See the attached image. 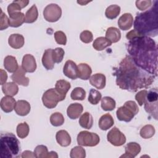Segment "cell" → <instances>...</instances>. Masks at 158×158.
Masks as SVG:
<instances>
[{
	"label": "cell",
	"mask_w": 158,
	"mask_h": 158,
	"mask_svg": "<svg viewBox=\"0 0 158 158\" xmlns=\"http://www.w3.org/2000/svg\"><path fill=\"white\" fill-rule=\"evenodd\" d=\"M157 99L158 92L156 88L148 91L144 104V109L154 119H157Z\"/></svg>",
	"instance_id": "obj_6"
},
{
	"label": "cell",
	"mask_w": 158,
	"mask_h": 158,
	"mask_svg": "<svg viewBox=\"0 0 158 158\" xmlns=\"http://www.w3.org/2000/svg\"><path fill=\"white\" fill-rule=\"evenodd\" d=\"M158 1L149 9L139 13L134 20V30L142 36L155 37L158 34Z\"/></svg>",
	"instance_id": "obj_3"
},
{
	"label": "cell",
	"mask_w": 158,
	"mask_h": 158,
	"mask_svg": "<svg viewBox=\"0 0 158 158\" xmlns=\"http://www.w3.org/2000/svg\"><path fill=\"white\" fill-rule=\"evenodd\" d=\"M22 67L26 72H34L36 69V62L34 56L30 54L24 55L22 61Z\"/></svg>",
	"instance_id": "obj_13"
},
{
	"label": "cell",
	"mask_w": 158,
	"mask_h": 158,
	"mask_svg": "<svg viewBox=\"0 0 158 158\" xmlns=\"http://www.w3.org/2000/svg\"><path fill=\"white\" fill-rule=\"evenodd\" d=\"M86 97L85 90L81 87L75 88L70 94V98L72 100L83 101Z\"/></svg>",
	"instance_id": "obj_37"
},
{
	"label": "cell",
	"mask_w": 158,
	"mask_h": 158,
	"mask_svg": "<svg viewBox=\"0 0 158 158\" xmlns=\"http://www.w3.org/2000/svg\"><path fill=\"white\" fill-rule=\"evenodd\" d=\"M9 27V20L7 16L1 9V17H0V30H3Z\"/></svg>",
	"instance_id": "obj_45"
},
{
	"label": "cell",
	"mask_w": 158,
	"mask_h": 158,
	"mask_svg": "<svg viewBox=\"0 0 158 158\" xmlns=\"http://www.w3.org/2000/svg\"><path fill=\"white\" fill-rule=\"evenodd\" d=\"M52 49H47L44 51L42 57L41 62L43 67L48 70L53 69L54 67V62L52 56Z\"/></svg>",
	"instance_id": "obj_22"
},
{
	"label": "cell",
	"mask_w": 158,
	"mask_h": 158,
	"mask_svg": "<svg viewBox=\"0 0 158 158\" xmlns=\"http://www.w3.org/2000/svg\"><path fill=\"white\" fill-rule=\"evenodd\" d=\"M77 140L78 145L80 146L93 147L99 144L100 138L95 133L88 131H82L78 134Z\"/></svg>",
	"instance_id": "obj_7"
},
{
	"label": "cell",
	"mask_w": 158,
	"mask_h": 158,
	"mask_svg": "<svg viewBox=\"0 0 158 158\" xmlns=\"http://www.w3.org/2000/svg\"><path fill=\"white\" fill-rule=\"evenodd\" d=\"M80 40L84 43H89L93 41V33L89 30H84L80 35Z\"/></svg>",
	"instance_id": "obj_44"
},
{
	"label": "cell",
	"mask_w": 158,
	"mask_h": 158,
	"mask_svg": "<svg viewBox=\"0 0 158 158\" xmlns=\"http://www.w3.org/2000/svg\"><path fill=\"white\" fill-rule=\"evenodd\" d=\"M70 83L65 80H59L56 81L55 89L57 91V92L59 94L61 101L65 99L66 94L70 89Z\"/></svg>",
	"instance_id": "obj_17"
},
{
	"label": "cell",
	"mask_w": 158,
	"mask_h": 158,
	"mask_svg": "<svg viewBox=\"0 0 158 158\" xmlns=\"http://www.w3.org/2000/svg\"><path fill=\"white\" fill-rule=\"evenodd\" d=\"M57 158L58 157V155L57 154L56 152H54V151H51L49 152H48V156H47V158Z\"/></svg>",
	"instance_id": "obj_53"
},
{
	"label": "cell",
	"mask_w": 158,
	"mask_h": 158,
	"mask_svg": "<svg viewBox=\"0 0 158 158\" xmlns=\"http://www.w3.org/2000/svg\"><path fill=\"white\" fill-rule=\"evenodd\" d=\"M152 1L150 0H145V1H139L138 0L135 2L136 7L140 10H146L148 8H149L152 4Z\"/></svg>",
	"instance_id": "obj_47"
},
{
	"label": "cell",
	"mask_w": 158,
	"mask_h": 158,
	"mask_svg": "<svg viewBox=\"0 0 158 158\" xmlns=\"http://www.w3.org/2000/svg\"><path fill=\"white\" fill-rule=\"evenodd\" d=\"M38 17V9L35 4L33 5L26 12L25 15V22L27 23H31L35 22Z\"/></svg>",
	"instance_id": "obj_32"
},
{
	"label": "cell",
	"mask_w": 158,
	"mask_h": 158,
	"mask_svg": "<svg viewBox=\"0 0 158 158\" xmlns=\"http://www.w3.org/2000/svg\"><path fill=\"white\" fill-rule=\"evenodd\" d=\"M83 110V106L80 103H72L69 106L67 109V116L72 120L78 118Z\"/></svg>",
	"instance_id": "obj_16"
},
{
	"label": "cell",
	"mask_w": 158,
	"mask_h": 158,
	"mask_svg": "<svg viewBox=\"0 0 158 158\" xmlns=\"http://www.w3.org/2000/svg\"><path fill=\"white\" fill-rule=\"evenodd\" d=\"M102 98V95L101 93L94 89H91L89 91V94L88 96V101L93 105H96L99 103Z\"/></svg>",
	"instance_id": "obj_39"
},
{
	"label": "cell",
	"mask_w": 158,
	"mask_h": 158,
	"mask_svg": "<svg viewBox=\"0 0 158 158\" xmlns=\"http://www.w3.org/2000/svg\"><path fill=\"white\" fill-rule=\"evenodd\" d=\"M21 157L22 158H30V157H36L34 152H32L31 151H25L22 152Z\"/></svg>",
	"instance_id": "obj_51"
},
{
	"label": "cell",
	"mask_w": 158,
	"mask_h": 158,
	"mask_svg": "<svg viewBox=\"0 0 158 158\" xmlns=\"http://www.w3.org/2000/svg\"><path fill=\"white\" fill-rule=\"evenodd\" d=\"M63 73L67 77L72 80H75L78 77V66L73 61L68 60L64 64Z\"/></svg>",
	"instance_id": "obj_11"
},
{
	"label": "cell",
	"mask_w": 158,
	"mask_h": 158,
	"mask_svg": "<svg viewBox=\"0 0 158 158\" xmlns=\"http://www.w3.org/2000/svg\"><path fill=\"white\" fill-rule=\"evenodd\" d=\"M140 145L135 142L128 143L125 146V154L122 155L120 157L133 158L136 157L141 151Z\"/></svg>",
	"instance_id": "obj_14"
},
{
	"label": "cell",
	"mask_w": 158,
	"mask_h": 158,
	"mask_svg": "<svg viewBox=\"0 0 158 158\" xmlns=\"http://www.w3.org/2000/svg\"><path fill=\"white\" fill-rule=\"evenodd\" d=\"M70 157L71 158H85L86 157L85 149L80 146H75L71 149Z\"/></svg>",
	"instance_id": "obj_40"
},
{
	"label": "cell",
	"mask_w": 158,
	"mask_h": 158,
	"mask_svg": "<svg viewBox=\"0 0 158 158\" xmlns=\"http://www.w3.org/2000/svg\"><path fill=\"white\" fill-rule=\"evenodd\" d=\"M62 15V9L56 4H49L43 10V17L49 22H55L59 20Z\"/></svg>",
	"instance_id": "obj_9"
},
{
	"label": "cell",
	"mask_w": 158,
	"mask_h": 158,
	"mask_svg": "<svg viewBox=\"0 0 158 158\" xmlns=\"http://www.w3.org/2000/svg\"><path fill=\"white\" fill-rule=\"evenodd\" d=\"M29 130V126L26 122L20 123L17 126V135L18 137L21 139H23L28 135Z\"/></svg>",
	"instance_id": "obj_36"
},
{
	"label": "cell",
	"mask_w": 158,
	"mask_h": 158,
	"mask_svg": "<svg viewBox=\"0 0 158 158\" xmlns=\"http://www.w3.org/2000/svg\"><path fill=\"white\" fill-rule=\"evenodd\" d=\"M4 67L10 73H14L19 68L16 58L12 56H7L4 60Z\"/></svg>",
	"instance_id": "obj_26"
},
{
	"label": "cell",
	"mask_w": 158,
	"mask_h": 158,
	"mask_svg": "<svg viewBox=\"0 0 158 158\" xmlns=\"http://www.w3.org/2000/svg\"><path fill=\"white\" fill-rule=\"evenodd\" d=\"M50 122L52 126H61L64 123V117L61 113L54 112L50 116Z\"/></svg>",
	"instance_id": "obj_38"
},
{
	"label": "cell",
	"mask_w": 158,
	"mask_h": 158,
	"mask_svg": "<svg viewBox=\"0 0 158 158\" xmlns=\"http://www.w3.org/2000/svg\"><path fill=\"white\" fill-rule=\"evenodd\" d=\"M9 26L11 27H19L25 22V15L21 12H17L9 15Z\"/></svg>",
	"instance_id": "obj_23"
},
{
	"label": "cell",
	"mask_w": 158,
	"mask_h": 158,
	"mask_svg": "<svg viewBox=\"0 0 158 158\" xmlns=\"http://www.w3.org/2000/svg\"><path fill=\"white\" fill-rule=\"evenodd\" d=\"M90 1H77V3L80 4L81 6H84V5H86L87 3L89 2Z\"/></svg>",
	"instance_id": "obj_54"
},
{
	"label": "cell",
	"mask_w": 158,
	"mask_h": 158,
	"mask_svg": "<svg viewBox=\"0 0 158 158\" xmlns=\"http://www.w3.org/2000/svg\"><path fill=\"white\" fill-rule=\"evenodd\" d=\"M138 112L139 108L136 103L133 101H128L125 102L123 106L118 108L116 115L118 120L129 122Z\"/></svg>",
	"instance_id": "obj_5"
},
{
	"label": "cell",
	"mask_w": 158,
	"mask_h": 158,
	"mask_svg": "<svg viewBox=\"0 0 158 158\" xmlns=\"http://www.w3.org/2000/svg\"><path fill=\"white\" fill-rule=\"evenodd\" d=\"M127 49L137 65L157 76V46L151 37L139 35L128 41Z\"/></svg>",
	"instance_id": "obj_2"
},
{
	"label": "cell",
	"mask_w": 158,
	"mask_h": 158,
	"mask_svg": "<svg viewBox=\"0 0 158 158\" xmlns=\"http://www.w3.org/2000/svg\"><path fill=\"white\" fill-rule=\"evenodd\" d=\"M102 109L105 111H111L113 110L116 106L115 100L109 96H104L101 98V104Z\"/></svg>",
	"instance_id": "obj_33"
},
{
	"label": "cell",
	"mask_w": 158,
	"mask_h": 158,
	"mask_svg": "<svg viewBox=\"0 0 158 158\" xmlns=\"http://www.w3.org/2000/svg\"><path fill=\"white\" fill-rule=\"evenodd\" d=\"M64 54V50L62 48H56L52 49V56L54 63H60L63 60Z\"/></svg>",
	"instance_id": "obj_41"
},
{
	"label": "cell",
	"mask_w": 158,
	"mask_h": 158,
	"mask_svg": "<svg viewBox=\"0 0 158 158\" xmlns=\"http://www.w3.org/2000/svg\"><path fill=\"white\" fill-rule=\"evenodd\" d=\"M21 9L22 8L20 7V6L14 1H13L7 6V12L9 15H11L17 12H20Z\"/></svg>",
	"instance_id": "obj_48"
},
{
	"label": "cell",
	"mask_w": 158,
	"mask_h": 158,
	"mask_svg": "<svg viewBox=\"0 0 158 158\" xmlns=\"http://www.w3.org/2000/svg\"><path fill=\"white\" fill-rule=\"evenodd\" d=\"M20 145L16 136L12 133H2L0 139V157L16 158L20 156Z\"/></svg>",
	"instance_id": "obj_4"
},
{
	"label": "cell",
	"mask_w": 158,
	"mask_h": 158,
	"mask_svg": "<svg viewBox=\"0 0 158 158\" xmlns=\"http://www.w3.org/2000/svg\"><path fill=\"white\" fill-rule=\"evenodd\" d=\"M133 23V17L130 13H125L118 20V27L122 30L130 29Z\"/></svg>",
	"instance_id": "obj_15"
},
{
	"label": "cell",
	"mask_w": 158,
	"mask_h": 158,
	"mask_svg": "<svg viewBox=\"0 0 158 158\" xmlns=\"http://www.w3.org/2000/svg\"><path fill=\"white\" fill-rule=\"evenodd\" d=\"M140 35L138 33V32L136 31H135V30H132L131 31H130L129 32H128L126 35V38L128 40H130L133 38H134L135 37H136L138 36H139Z\"/></svg>",
	"instance_id": "obj_49"
},
{
	"label": "cell",
	"mask_w": 158,
	"mask_h": 158,
	"mask_svg": "<svg viewBox=\"0 0 158 158\" xmlns=\"http://www.w3.org/2000/svg\"><path fill=\"white\" fill-rule=\"evenodd\" d=\"M14 1L17 3L22 9L25 7L29 3L28 0H17V1Z\"/></svg>",
	"instance_id": "obj_52"
},
{
	"label": "cell",
	"mask_w": 158,
	"mask_h": 158,
	"mask_svg": "<svg viewBox=\"0 0 158 158\" xmlns=\"http://www.w3.org/2000/svg\"><path fill=\"white\" fill-rule=\"evenodd\" d=\"M1 72V85H3L6 83L7 79V75L5 70L3 69H0Z\"/></svg>",
	"instance_id": "obj_50"
},
{
	"label": "cell",
	"mask_w": 158,
	"mask_h": 158,
	"mask_svg": "<svg viewBox=\"0 0 158 158\" xmlns=\"http://www.w3.org/2000/svg\"><path fill=\"white\" fill-rule=\"evenodd\" d=\"M31 106L30 103L25 100H19L16 102L15 112L20 116H25L30 112Z\"/></svg>",
	"instance_id": "obj_20"
},
{
	"label": "cell",
	"mask_w": 158,
	"mask_h": 158,
	"mask_svg": "<svg viewBox=\"0 0 158 158\" xmlns=\"http://www.w3.org/2000/svg\"><path fill=\"white\" fill-rule=\"evenodd\" d=\"M42 101L46 107L48 109H53L56 107L59 101H61V99L59 94L55 88H50L43 93Z\"/></svg>",
	"instance_id": "obj_8"
},
{
	"label": "cell",
	"mask_w": 158,
	"mask_h": 158,
	"mask_svg": "<svg viewBox=\"0 0 158 158\" xmlns=\"http://www.w3.org/2000/svg\"><path fill=\"white\" fill-rule=\"evenodd\" d=\"M89 83L94 87L99 89H103L106 86V76L100 73H95L89 78Z\"/></svg>",
	"instance_id": "obj_18"
},
{
	"label": "cell",
	"mask_w": 158,
	"mask_h": 158,
	"mask_svg": "<svg viewBox=\"0 0 158 158\" xmlns=\"http://www.w3.org/2000/svg\"><path fill=\"white\" fill-rule=\"evenodd\" d=\"M156 130L153 125L148 124L143 126L140 131L139 135L144 139H149L152 137L155 134Z\"/></svg>",
	"instance_id": "obj_35"
},
{
	"label": "cell",
	"mask_w": 158,
	"mask_h": 158,
	"mask_svg": "<svg viewBox=\"0 0 158 158\" xmlns=\"http://www.w3.org/2000/svg\"><path fill=\"white\" fill-rule=\"evenodd\" d=\"M112 43L106 37H98L94 40L93 43V47L96 51H102L106 48L110 46Z\"/></svg>",
	"instance_id": "obj_31"
},
{
	"label": "cell",
	"mask_w": 158,
	"mask_h": 158,
	"mask_svg": "<svg viewBox=\"0 0 158 158\" xmlns=\"http://www.w3.org/2000/svg\"><path fill=\"white\" fill-rule=\"evenodd\" d=\"M80 125L85 129L89 130L93 125V118L90 113L86 112L83 114L79 119Z\"/></svg>",
	"instance_id": "obj_29"
},
{
	"label": "cell",
	"mask_w": 158,
	"mask_h": 158,
	"mask_svg": "<svg viewBox=\"0 0 158 158\" xmlns=\"http://www.w3.org/2000/svg\"><path fill=\"white\" fill-rule=\"evenodd\" d=\"M48 152V148L44 145H38L34 150V154L37 158H47Z\"/></svg>",
	"instance_id": "obj_42"
},
{
	"label": "cell",
	"mask_w": 158,
	"mask_h": 158,
	"mask_svg": "<svg viewBox=\"0 0 158 158\" xmlns=\"http://www.w3.org/2000/svg\"><path fill=\"white\" fill-rule=\"evenodd\" d=\"M56 139L57 143L62 147H67L71 143V137L69 133L64 130H59L56 133Z\"/></svg>",
	"instance_id": "obj_21"
},
{
	"label": "cell",
	"mask_w": 158,
	"mask_h": 158,
	"mask_svg": "<svg viewBox=\"0 0 158 158\" xmlns=\"http://www.w3.org/2000/svg\"><path fill=\"white\" fill-rule=\"evenodd\" d=\"M107 141L115 146H120L123 145L126 142V137L120 130L114 127L107 135Z\"/></svg>",
	"instance_id": "obj_10"
},
{
	"label": "cell",
	"mask_w": 158,
	"mask_h": 158,
	"mask_svg": "<svg viewBox=\"0 0 158 158\" xmlns=\"http://www.w3.org/2000/svg\"><path fill=\"white\" fill-rule=\"evenodd\" d=\"M54 39L56 43L59 44L65 45L67 43V36L62 31H57L54 34Z\"/></svg>",
	"instance_id": "obj_43"
},
{
	"label": "cell",
	"mask_w": 158,
	"mask_h": 158,
	"mask_svg": "<svg viewBox=\"0 0 158 158\" xmlns=\"http://www.w3.org/2000/svg\"><path fill=\"white\" fill-rule=\"evenodd\" d=\"M78 78L83 80H87L90 78L92 73L91 67L86 63H81L78 65Z\"/></svg>",
	"instance_id": "obj_28"
},
{
	"label": "cell",
	"mask_w": 158,
	"mask_h": 158,
	"mask_svg": "<svg viewBox=\"0 0 158 158\" xmlns=\"http://www.w3.org/2000/svg\"><path fill=\"white\" fill-rule=\"evenodd\" d=\"M114 123V118L110 114H106L102 115L99 120V127L102 130H107L110 128Z\"/></svg>",
	"instance_id": "obj_25"
},
{
	"label": "cell",
	"mask_w": 158,
	"mask_h": 158,
	"mask_svg": "<svg viewBox=\"0 0 158 158\" xmlns=\"http://www.w3.org/2000/svg\"><path fill=\"white\" fill-rule=\"evenodd\" d=\"M106 38L112 43L118 42L121 38L120 31L116 27H110L106 31Z\"/></svg>",
	"instance_id": "obj_27"
},
{
	"label": "cell",
	"mask_w": 158,
	"mask_h": 158,
	"mask_svg": "<svg viewBox=\"0 0 158 158\" xmlns=\"http://www.w3.org/2000/svg\"><path fill=\"white\" fill-rule=\"evenodd\" d=\"M113 75L115 77L116 84L120 88L130 92L148 88L156 78L137 65L129 56H126L118 66L114 68Z\"/></svg>",
	"instance_id": "obj_1"
},
{
	"label": "cell",
	"mask_w": 158,
	"mask_h": 158,
	"mask_svg": "<svg viewBox=\"0 0 158 158\" xmlns=\"http://www.w3.org/2000/svg\"><path fill=\"white\" fill-rule=\"evenodd\" d=\"M24 38L20 34H12L9 36L8 39V43L9 46L14 49H20L23 47L24 44Z\"/></svg>",
	"instance_id": "obj_24"
},
{
	"label": "cell",
	"mask_w": 158,
	"mask_h": 158,
	"mask_svg": "<svg viewBox=\"0 0 158 158\" xmlns=\"http://www.w3.org/2000/svg\"><path fill=\"white\" fill-rule=\"evenodd\" d=\"M25 71L22 66H19L18 69L11 75V79L18 85L27 86L29 84V78L25 77Z\"/></svg>",
	"instance_id": "obj_12"
},
{
	"label": "cell",
	"mask_w": 158,
	"mask_h": 158,
	"mask_svg": "<svg viewBox=\"0 0 158 158\" xmlns=\"http://www.w3.org/2000/svg\"><path fill=\"white\" fill-rule=\"evenodd\" d=\"M120 12V7L116 4H112L107 7L105 11L106 17L109 19H115Z\"/></svg>",
	"instance_id": "obj_34"
},
{
	"label": "cell",
	"mask_w": 158,
	"mask_h": 158,
	"mask_svg": "<svg viewBox=\"0 0 158 158\" xmlns=\"http://www.w3.org/2000/svg\"><path fill=\"white\" fill-rule=\"evenodd\" d=\"M2 91L6 96H14L19 91V87L15 82H8L2 85Z\"/></svg>",
	"instance_id": "obj_30"
},
{
	"label": "cell",
	"mask_w": 158,
	"mask_h": 158,
	"mask_svg": "<svg viewBox=\"0 0 158 158\" xmlns=\"http://www.w3.org/2000/svg\"><path fill=\"white\" fill-rule=\"evenodd\" d=\"M148 94V91L146 89L139 91L138 93H137L135 95V99L136 101L138 102L139 106H142L146 100V96Z\"/></svg>",
	"instance_id": "obj_46"
},
{
	"label": "cell",
	"mask_w": 158,
	"mask_h": 158,
	"mask_svg": "<svg viewBox=\"0 0 158 158\" xmlns=\"http://www.w3.org/2000/svg\"><path fill=\"white\" fill-rule=\"evenodd\" d=\"M16 102H17L12 96H4L1 100V108L4 112H10L15 109Z\"/></svg>",
	"instance_id": "obj_19"
}]
</instances>
